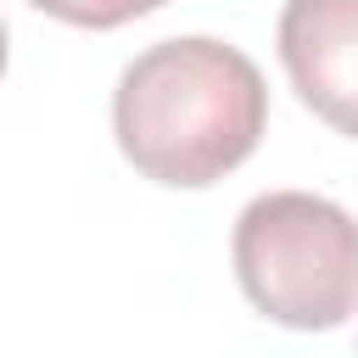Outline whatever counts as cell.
Returning a JSON list of instances; mask_svg holds the SVG:
<instances>
[{"mask_svg": "<svg viewBox=\"0 0 358 358\" xmlns=\"http://www.w3.org/2000/svg\"><path fill=\"white\" fill-rule=\"evenodd\" d=\"M268 129V84L257 62L213 34L140 50L112 90V134L123 162L168 190H207L235 173Z\"/></svg>", "mask_w": 358, "mask_h": 358, "instance_id": "6da1fadb", "label": "cell"}, {"mask_svg": "<svg viewBox=\"0 0 358 358\" xmlns=\"http://www.w3.org/2000/svg\"><path fill=\"white\" fill-rule=\"evenodd\" d=\"M246 302L285 330H336L358 313V218L313 190H263L229 235Z\"/></svg>", "mask_w": 358, "mask_h": 358, "instance_id": "7a4b0ae2", "label": "cell"}, {"mask_svg": "<svg viewBox=\"0 0 358 358\" xmlns=\"http://www.w3.org/2000/svg\"><path fill=\"white\" fill-rule=\"evenodd\" d=\"M274 45L302 106L358 140V0H285Z\"/></svg>", "mask_w": 358, "mask_h": 358, "instance_id": "3957f363", "label": "cell"}, {"mask_svg": "<svg viewBox=\"0 0 358 358\" xmlns=\"http://www.w3.org/2000/svg\"><path fill=\"white\" fill-rule=\"evenodd\" d=\"M34 11H45V17H56V22H73V28H123V22H134V17H151V11H162L168 0H28Z\"/></svg>", "mask_w": 358, "mask_h": 358, "instance_id": "277c9868", "label": "cell"}, {"mask_svg": "<svg viewBox=\"0 0 358 358\" xmlns=\"http://www.w3.org/2000/svg\"><path fill=\"white\" fill-rule=\"evenodd\" d=\"M6 56H11V45H6V22H0V73H6Z\"/></svg>", "mask_w": 358, "mask_h": 358, "instance_id": "5b68a950", "label": "cell"}]
</instances>
